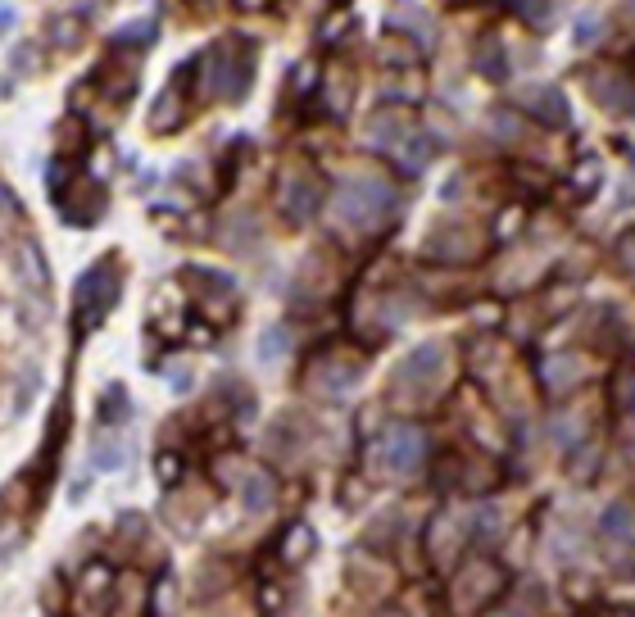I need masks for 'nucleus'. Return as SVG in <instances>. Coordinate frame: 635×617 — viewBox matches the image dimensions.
I'll return each mask as SVG.
<instances>
[{
	"label": "nucleus",
	"mask_w": 635,
	"mask_h": 617,
	"mask_svg": "<svg viewBox=\"0 0 635 617\" xmlns=\"http://www.w3.org/2000/svg\"><path fill=\"white\" fill-rule=\"evenodd\" d=\"M481 250H486V241H481V232L472 223H436L427 236V245H422V255L436 259V264H472V259H481Z\"/></svg>",
	"instance_id": "obj_6"
},
{
	"label": "nucleus",
	"mask_w": 635,
	"mask_h": 617,
	"mask_svg": "<svg viewBox=\"0 0 635 617\" xmlns=\"http://www.w3.org/2000/svg\"><path fill=\"white\" fill-rule=\"evenodd\" d=\"M381 59H386V64H404V69H409V64H413V46H404V41H400V46H386V55H381Z\"/></svg>",
	"instance_id": "obj_36"
},
{
	"label": "nucleus",
	"mask_w": 635,
	"mask_h": 617,
	"mask_svg": "<svg viewBox=\"0 0 635 617\" xmlns=\"http://www.w3.org/2000/svg\"><path fill=\"white\" fill-rule=\"evenodd\" d=\"M518 105L527 109V114H536L540 123H549V128H567V100L558 87H522L518 91Z\"/></svg>",
	"instance_id": "obj_13"
},
{
	"label": "nucleus",
	"mask_w": 635,
	"mask_h": 617,
	"mask_svg": "<svg viewBox=\"0 0 635 617\" xmlns=\"http://www.w3.org/2000/svg\"><path fill=\"white\" fill-rule=\"evenodd\" d=\"M486 123H490V137H495V141H508V146H522V141H527V132H522V118H518V114H504V109H495Z\"/></svg>",
	"instance_id": "obj_23"
},
{
	"label": "nucleus",
	"mask_w": 635,
	"mask_h": 617,
	"mask_svg": "<svg viewBox=\"0 0 635 617\" xmlns=\"http://www.w3.org/2000/svg\"><path fill=\"white\" fill-rule=\"evenodd\" d=\"M241 504L254 513V518L273 513V504H277V486H273V477H268L264 468H245V472H241Z\"/></svg>",
	"instance_id": "obj_16"
},
{
	"label": "nucleus",
	"mask_w": 635,
	"mask_h": 617,
	"mask_svg": "<svg viewBox=\"0 0 635 617\" xmlns=\"http://www.w3.org/2000/svg\"><path fill=\"white\" fill-rule=\"evenodd\" d=\"M413 132V123L404 114H395V109H381V114H372L368 118V128H363V141H368L372 150H386L391 155L395 146H400L404 137Z\"/></svg>",
	"instance_id": "obj_14"
},
{
	"label": "nucleus",
	"mask_w": 635,
	"mask_h": 617,
	"mask_svg": "<svg viewBox=\"0 0 635 617\" xmlns=\"http://www.w3.org/2000/svg\"><path fill=\"white\" fill-rule=\"evenodd\" d=\"M400 200L395 187L377 173H350L341 177V187L332 191V223L350 236H372L395 218Z\"/></svg>",
	"instance_id": "obj_1"
},
{
	"label": "nucleus",
	"mask_w": 635,
	"mask_h": 617,
	"mask_svg": "<svg viewBox=\"0 0 635 617\" xmlns=\"http://www.w3.org/2000/svg\"><path fill=\"white\" fill-rule=\"evenodd\" d=\"M540 595H545V586H536V581H522V586H518L522 604H508V608H513V613H540V608H545V599H540Z\"/></svg>",
	"instance_id": "obj_30"
},
{
	"label": "nucleus",
	"mask_w": 635,
	"mask_h": 617,
	"mask_svg": "<svg viewBox=\"0 0 635 617\" xmlns=\"http://www.w3.org/2000/svg\"><path fill=\"white\" fill-rule=\"evenodd\" d=\"M10 23H14V10H0V32H10Z\"/></svg>",
	"instance_id": "obj_38"
},
{
	"label": "nucleus",
	"mask_w": 635,
	"mask_h": 617,
	"mask_svg": "<svg viewBox=\"0 0 635 617\" xmlns=\"http://www.w3.org/2000/svg\"><path fill=\"white\" fill-rule=\"evenodd\" d=\"M150 41H155V23L137 19V23H127V28H118L109 37V46H150Z\"/></svg>",
	"instance_id": "obj_27"
},
{
	"label": "nucleus",
	"mask_w": 635,
	"mask_h": 617,
	"mask_svg": "<svg viewBox=\"0 0 635 617\" xmlns=\"http://www.w3.org/2000/svg\"><path fill=\"white\" fill-rule=\"evenodd\" d=\"M372 463H377L391 481L418 477L422 463H427V436H422V427H413V422H391L386 436L377 441V450H372Z\"/></svg>",
	"instance_id": "obj_4"
},
{
	"label": "nucleus",
	"mask_w": 635,
	"mask_h": 617,
	"mask_svg": "<svg viewBox=\"0 0 635 617\" xmlns=\"http://www.w3.org/2000/svg\"><path fill=\"white\" fill-rule=\"evenodd\" d=\"M69 200H73V209H69V218L78 227H91L96 223L100 214H105V187H100L96 177H78V182H73V191H69Z\"/></svg>",
	"instance_id": "obj_15"
},
{
	"label": "nucleus",
	"mask_w": 635,
	"mask_h": 617,
	"mask_svg": "<svg viewBox=\"0 0 635 617\" xmlns=\"http://www.w3.org/2000/svg\"><path fill=\"white\" fill-rule=\"evenodd\" d=\"M96 590H109V568H105V563H96V568H91L87 577H82L78 595H82V599H91V595H96Z\"/></svg>",
	"instance_id": "obj_33"
},
{
	"label": "nucleus",
	"mask_w": 635,
	"mask_h": 617,
	"mask_svg": "<svg viewBox=\"0 0 635 617\" xmlns=\"http://www.w3.org/2000/svg\"><path fill=\"white\" fill-rule=\"evenodd\" d=\"M391 159H395V164L404 168V173H422V168L431 164V137H422V132L413 128L409 137H404L400 146L391 150Z\"/></svg>",
	"instance_id": "obj_21"
},
{
	"label": "nucleus",
	"mask_w": 635,
	"mask_h": 617,
	"mask_svg": "<svg viewBox=\"0 0 635 617\" xmlns=\"http://www.w3.org/2000/svg\"><path fill=\"white\" fill-rule=\"evenodd\" d=\"M114 291H118V273H114V264H109V259H100L96 268H87V273H82L78 291H73V304H78L82 327H96L100 318L109 314Z\"/></svg>",
	"instance_id": "obj_7"
},
{
	"label": "nucleus",
	"mask_w": 635,
	"mask_h": 617,
	"mask_svg": "<svg viewBox=\"0 0 635 617\" xmlns=\"http://www.w3.org/2000/svg\"><path fill=\"white\" fill-rule=\"evenodd\" d=\"M254 69H259V59H254L250 41L227 37L223 46L200 55V73H205V78H200V91H214L227 105H241L250 82H254Z\"/></svg>",
	"instance_id": "obj_2"
},
{
	"label": "nucleus",
	"mask_w": 635,
	"mask_h": 617,
	"mask_svg": "<svg viewBox=\"0 0 635 617\" xmlns=\"http://www.w3.org/2000/svg\"><path fill=\"white\" fill-rule=\"evenodd\" d=\"M604 540L613 549H626V545H635V509L626 500H617L613 509L604 513Z\"/></svg>",
	"instance_id": "obj_18"
},
{
	"label": "nucleus",
	"mask_w": 635,
	"mask_h": 617,
	"mask_svg": "<svg viewBox=\"0 0 635 617\" xmlns=\"http://www.w3.org/2000/svg\"><path fill=\"white\" fill-rule=\"evenodd\" d=\"M91 463H96V472H118L127 463V441L118 436V431L100 427L96 441H91Z\"/></svg>",
	"instance_id": "obj_17"
},
{
	"label": "nucleus",
	"mask_w": 635,
	"mask_h": 617,
	"mask_svg": "<svg viewBox=\"0 0 635 617\" xmlns=\"http://www.w3.org/2000/svg\"><path fill=\"white\" fill-rule=\"evenodd\" d=\"M472 69H477L481 78H490V82H504V78H508L504 46H499V37H495V32H486V37L477 41V55H472Z\"/></svg>",
	"instance_id": "obj_19"
},
{
	"label": "nucleus",
	"mask_w": 635,
	"mask_h": 617,
	"mask_svg": "<svg viewBox=\"0 0 635 617\" xmlns=\"http://www.w3.org/2000/svg\"><path fill=\"white\" fill-rule=\"evenodd\" d=\"M595 182H599V164H595V159H590V164H586V173H577V187H595Z\"/></svg>",
	"instance_id": "obj_37"
},
{
	"label": "nucleus",
	"mask_w": 635,
	"mask_h": 617,
	"mask_svg": "<svg viewBox=\"0 0 635 617\" xmlns=\"http://www.w3.org/2000/svg\"><path fill=\"white\" fill-rule=\"evenodd\" d=\"M499 586H504V577L495 563H468L454 581V599H459V608H481L486 599L499 595Z\"/></svg>",
	"instance_id": "obj_10"
},
{
	"label": "nucleus",
	"mask_w": 635,
	"mask_h": 617,
	"mask_svg": "<svg viewBox=\"0 0 635 617\" xmlns=\"http://www.w3.org/2000/svg\"><path fill=\"white\" fill-rule=\"evenodd\" d=\"M445 377H450V345L427 341L400 359L391 395H395V404H409V409L413 404H431L440 395V386H445Z\"/></svg>",
	"instance_id": "obj_3"
},
{
	"label": "nucleus",
	"mask_w": 635,
	"mask_h": 617,
	"mask_svg": "<svg viewBox=\"0 0 635 617\" xmlns=\"http://www.w3.org/2000/svg\"><path fill=\"white\" fill-rule=\"evenodd\" d=\"M395 28H409V32H418V41H431V23H427V14H422V10L395 14Z\"/></svg>",
	"instance_id": "obj_32"
},
{
	"label": "nucleus",
	"mask_w": 635,
	"mask_h": 617,
	"mask_svg": "<svg viewBox=\"0 0 635 617\" xmlns=\"http://www.w3.org/2000/svg\"><path fill=\"white\" fill-rule=\"evenodd\" d=\"M259 5H264V0H241V10H259Z\"/></svg>",
	"instance_id": "obj_40"
},
{
	"label": "nucleus",
	"mask_w": 635,
	"mask_h": 617,
	"mask_svg": "<svg viewBox=\"0 0 635 617\" xmlns=\"http://www.w3.org/2000/svg\"><path fill=\"white\" fill-rule=\"evenodd\" d=\"M513 5H518V14L531 28H549V23H554V5H549V0H513Z\"/></svg>",
	"instance_id": "obj_29"
},
{
	"label": "nucleus",
	"mask_w": 635,
	"mask_h": 617,
	"mask_svg": "<svg viewBox=\"0 0 635 617\" xmlns=\"http://www.w3.org/2000/svg\"><path fill=\"white\" fill-rule=\"evenodd\" d=\"M586 377H590L586 354L563 350V354H549V359L540 363V382H545V391H549V395H567V391H577V386L586 382Z\"/></svg>",
	"instance_id": "obj_11"
},
{
	"label": "nucleus",
	"mask_w": 635,
	"mask_h": 617,
	"mask_svg": "<svg viewBox=\"0 0 635 617\" xmlns=\"http://www.w3.org/2000/svg\"><path fill=\"white\" fill-rule=\"evenodd\" d=\"M182 114H186V109H182V96L168 87L164 96L155 100V109H150V128H155V132H173V128H182Z\"/></svg>",
	"instance_id": "obj_22"
},
{
	"label": "nucleus",
	"mask_w": 635,
	"mask_h": 617,
	"mask_svg": "<svg viewBox=\"0 0 635 617\" xmlns=\"http://www.w3.org/2000/svg\"><path fill=\"white\" fill-rule=\"evenodd\" d=\"M359 382H363V363L350 359V354H327V359H318L309 368V386L318 395H327V400H341V395H350Z\"/></svg>",
	"instance_id": "obj_8"
},
{
	"label": "nucleus",
	"mask_w": 635,
	"mask_h": 617,
	"mask_svg": "<svg viewBox=\"0 0 635 617\" xmlns=\"http://www.w3.org/2000/svg\"><path fill=\"white\" fill-rule=\"evenodd\" d=\"M19 273L28 286H46V259L32 241H19Z\"/></svg>",
	"instance_id": "obj_24"
},
{
	"label": "nucleus",
	"mask_w": 635,
	"mask_h": 617,
	"mask_svg": "<svg viewBox=\"0 0 635 617\" xmlns=\"http://www.w3.org/2000/svg\"><path fill=\"white\" fill-rule=\"evenodd\" d=\"M468 536H472V527H459V518H454V513H445V518L431 527V554H436L440 563L454 559V549H459Z\"/></svg>",
	"instance_id": "obj_20"
},
{
	"label": "nucleus",
	"mask_w": 635,
	"mask_h": 617,
	"mask_svg": "<svg viewBox=\"0 0 635 617\" xmlns=\"http://www.w3.org/2000/svg\"><path fill=\"white\" fill-rule=\"evenodd\" d=\"M286 327H268V332H264V345H259V359H264V363H277V359H282V350H286Z\"/></svg>",
	"instance_id": "obj_31"
},
{
	"label": "nucleus",
	"mask_w": 635,
	"mask_h": 617,
	"mask_svg": "<svg viewBox=\"0 0 635 617\" xmlns=\"http://www.w3.org/2000/svg\"><path fill=\"white\" fill-rule=\"evenodd\" d=\"M277 205L295 227H304L318 209H323V182L309 173L304 164H286L277 177Z\"/></svg>",
	"instance_id": "obj_5"
},
{
	"label": "nucleus",
	"mask_w": 635,
	"mask_h": 617,
	"mask_svg": "<svg viewBox=\"0 0 635 617\" xmlns=\"http://www.w3.org/2000/svg\"><path fill=\"white\" fill-rule=\"evenodd\" d=\"M309 549H313V531L304 527V522H295V527L286 531V540H282V554H286V563H300V559H309Z\"/></svg>",
	"instance_id": "obj_26"
},
{
	"label": "nucleus",
	"mask_w": 635,
	"mask_h": 617,
	"mask_svg": "<svg viewBox=\"0 0 635 617\" xmlns=\"http://www.w3.org/2000/svg\"><path fill=\"white\" fill-rule=\"evenodd\" d=\"M50 37H55L59 46H73V41L82 37V28H78V23H69V19H55V28H50Z\"/></svg>",
	"instance_id": "obj_35"
},
{
	"label": "nucleus",
	"mask_w": 635,
	"mask_h": 617,
	"mask_svg": "<svg viewBox=\"0 0 635 617\" xmlns=\"http://www.w3.org/2000/svg\"><path fill=\"white\" fill-rule=\"evenodd\" d=\"M100 418H105V427H118V422L127 418V386L123 382H109V391L100 395Z\"/></svg>",
	"instance_id": "obj_25"
},
{
	"label": "nucleus",
	"mask_w": 635,
	"mask_h": 617,
	"mask_svg": "<svg viewBox=\"0 0 635 617\" xmlns=\"http://www.w3.org/2000/svg\"><path fill=\"white\" fill-rule=\"evenodd\" d=\"M327 96H332V114H345L350 109V73L345 69L327 73Z\"/></svg>",
	"instance_id": "obj_28"
},
{
	"label": "nucleus",
	"mask_w": 635,
	"mask_h": 617,
	"mask_svg": "<svg viewBox=\"0 0 635 617\" xmlns=\"http://www.w3.org/2000/svg\"><path fill=\"white\" fill-rule=\"evenodd\" d=\"M599 32H604L599 14H586V19L577 23V46H590V41H599Z\"/></svg>",
	"instance_id": "obj_34"
},
{
	"label": "nucleus",
	"mask_w": 635,
	"mask_h": 617,
	"mask_svg": "<svg viewBox=\"0 0 635 617\" xmlns=\"http://www.w3.org/2000/svg\"><path fill=\"white\" fill-rule=\"evenodd\" d=\"M332 291H336V264L327 255H309L300 264V273H295L291 295L300 304H323Z\"/></svg>",
	"instance_id": "obj_9"
},
{
	"label": "nucleus",
	"mask_w": 635,
	"mask_h": 617,
	"mask_svg": "<svg viewBox=\"0 0 635 617\" xmlns=\"http://www.w3.org/2000/svg\"><path fill=\"white\" fill-rule=\"evenodd\" d=\"M586 82L608 114H635V87L622 69H595Z\"/></svg>",
	"instance_id": "obj_12"
},
{
	"label": "nucleus",
	"mask_w": 635,
	"mask_h": 617,
	"mask_svg": "<svg viewBox=\"0 0 635 617\" xmlns=\"http://www.w3.org/2000/svg\"><path fill=\"white\" fill-rule=\"evenodd\" d=\"M622 14H626V23H635V0H622Z\"/></svg>",
	"instance_id": "obj_39"
}]
</instances>
